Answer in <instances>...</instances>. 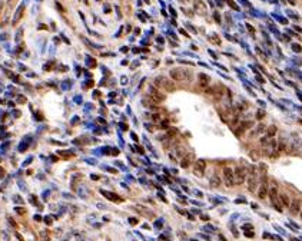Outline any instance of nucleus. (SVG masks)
I'll return each instance as SVG.
<instances>
[{
    "label": "nucleus",
    "instance_id": "f257e3e1",
    "mask_svg": "<svg viewBox=\"0 0 302 241\" xmlns=\"http://www.w3.org/2000/svg\"><path fill=\"white\" fill-rule=\"evenodd\" d=\"M170 78L173 80H178V82H190L192 79V73L189 71H185V69H172L170 71Z\"/></svg>",
    "mask_w": 302,
    "mask_h": 241
},
{
    "label": "nucleus",
    "instance_id": "f03ea898",
    "mask_svg": "<svg viewBox=\"0 0 302 241\" xmlns=\"http://www.w3.org/2000/svg\"><path fill=\"white\" fill-rule=\"evenodd\" d=\"M268 188H269V181L266 177H262L258 184V188H256V194H258V198L259 199H265L268 197Z\"/></svg>",
    "mask_w": 302,
    "mask_h": 241
},
{
    "label": "nucleus",
    "instance_id": "7ed1b4c3",
    "mask_svg": "<svg viewBox=\"0 0 302 241\" xmlns=\"http://www.w3.org/2000/svg\"><path fill=\"white\" fill-rule=\"evenodd\" d=\"M155 85L158 86V88H161V89H165L168 90V92H172V90H175V85H173V82L170 79H168V78H163V76H158L155 79Z\"/></svg>",
    "mask_w": 302,
    "mask_h": 241
},
{
    "label": "nucleus",
    "instance_id": "20e7f679",
    "mask_svg": "<svg viewBox=\"0 0 302 241\" xmlns=\"http://www.w3.org/2000/svg\"><path fill=\"white\" fill-rule=\"evenodd\" d=\"M246 177H248V171L243 168V166H238L233 170V182L235 185H241L246 181Z\"/></svg>",
    "mask_w": 302,
    "mask_h": 241
},
{
    "label": "nucleus",
    "instance_id": "39448f33",
    "mask_svg": "<svg viewBox=\"0 0 302 241\" xmlns=\"http://www.w3.org/2000/svg\"><path fill=\"white\" fill-rule=\"evenodd\" d=\"M259 178H258V174H256V170L255 168H252L249 171V175L246 177V181H248V189L252 191V192H255L256 188H258V184H259Z\"/></svg>",
    "mask_w": 302,
    "mask_h": 241
},
{
    "label": "nucleus",
    "instance_id": "423d86ee",
    "mask_svg": "<svg viewBox=\"0 0 302 241\" xmlns=\"http://www.w3.org/2000/svg\"><path fill=\"white\" fill-rule=\"evenodd\" d=\"M278 142L275 139H269L268 142H265V147H264V155L266 156H275L278 154Z\"/></svg>",
    "mask_w": 302,
    "mask_h": 241
},
{
    "label": "nucleus",
    "instance_id": "0eeeda50",
    "mask_svg": "<svg viewBox=\"0 0 302 241\" xmlns=\"http://www.w3.org/2000/svg\"><path fill=\"white\" fill-rule=\"evenodd\" d=\"M239 106H233L232 109H229V112H228V121L226 122L231 125V126H235L236 123L239 122Z\"/></svg>",
    "mask_w": 302,
    "mask_h": 241
},
{
    "label": "nucleus",
    "instance_id": "6e6552de",
    "mask_svg": "<svg viewBox=\"0 0 302 241\" xmlns=\"http://www.w3.org/2000/svg\"><path fill=\"white\" fill-rule=\"evenodd\" d=\"M149 98L155 104H161V102L165 100V95L161 93V90L158 89V88H155V86H149Z\"/></svg>",
    "mask_w": 302,
    "mask_h": 241
},
{
    "label": "nucleus",
    "instance_id": "1a4fd4ad",
    "mask_svg": "<svg viewBox=\"0 0 302 241\" xmlns=\"http://www.w3.org/2000/svg\"><path fill=\"white\" fill-rule=\"evenodd\" d=\"M250 128H252V121H243V122H241L233 129V133H235L236 137H242L246 131H249Z\"/></svg>",
    "mask_w": 302,
    "mask_h": 241
},
{
    "label": "nucleus",
    "instance_id": "9d476101",
    "mask_svg": "<svg viewBox=\"0 0 302 241\" xmlns=\"http://www.w3.org/2000/svg\"><path fill=\"white\" fill-rule=\"evenodd\" d=\"M205 170H206V161L205 159H196L194 165V174L198 175V177H203L205 174Z\"/></svg>",
    "mask_w": 302,
    "mask_h": 241
},
{
    "label": "nucleus",
    "instance_id": "9b49d317",
    "mask_svg": "<svg viewBox=\"0 0 302 241\" xmlns=\"http://www.w3.org/2000/svg\"><path fill=\"white\" fill-rule=\"evenodd\" d=\"M278 185L276 182H271L269 184V188H268V197L271 199V204L274 205L275 203H278Z\"/></svg>",
    "mask_w": 302,
    "mask_h": 241
},
{
    "label": "nucleus",
    "instance_id": "f8f14e48",
    "mask_svg": "<svg viewBox=\"0 0 302 241\" xmlns=\"http://www.w3.org/2000/svg\"><path fill=\"white\" fill-rule=\"evenodd\" d=\"M223 180H225L226 187H233L235 185V182H233V170L232 168H229V166L223 168Z\"/></svg>",
    "mask_w": 302,
    "mask_h": 241
},
{
    "label": "nucleus",
    "instance_id": "ddd939ff",
    "mask_svg": "<svg viewBox=\"0 0 302 241\" xmlns=\"http://www.w3.org/2000/svg\"><path fill=\"white\" fill-rule=\"evenodd\" d=\"M183 155H185V147L176 145V147L172 149V152H170V159L173 158V161H179L183 158Z\"/></svg>",
    "mask_w": 302,
    "mask_h": 241
},
{
    "label": "nucleus",
    "instance_id": "4468645a",
    "mask_svg": "<svg viewBox=\"0 0 302 241\" xmlns=\"http://www.w3.org/2000/svg\"><path fill=\"white\" fill-rule=\"evenodd\" d=\"M288 208H289V211H291L292 215H298L299 211H301V208H302V201L299 198H293L292 201H291Z\"/></svg>",
    "mask_w": 302,
    "mask_h": 241
},
{
    "label": "nucleus",
    "instance_id": "2eb2a0df",
    "mask_svg": "<svg viewBox=\"0 0 302 241\" xmlns=\"http://www.w3.org/2000/svg\"><path fill=\"white\" fill-rule=\"evenodd\" d=\"M194 162H195V154L194 152H188V154H185L183 158L180 159V166H182V168H188V166H190Z\"/></svg>",
    "mask_w": 302,
    "mask_h": 241
},
{
    "label": "nucleus",
    "instance_id": "dca6fc26",
    "mask_svg": "<svg viewBox=\"0 0 302 241\" xmlns=\"http://www.w3.org/2000/svg\"><path fill=\"white\" fill-rule=\"evenodd\" d=\"M195 12L202 14V16L206 13V5L203 3L202 0H195Z\"/></svg>",
    "mask_w": 302,
    "mask_h": 241
},
{
    "label": "nucleus",
    "instance_id": "f3484780",
    "mask_svg": "<svg viewBox=\"0 0 302 241\" xmlns=\"http://www.w3.org/2000/svg\"><path fill=\"white\" fill-rule=\"evenodd\" d=\"M278 201L279 204H281V207H289V204H291V199H289V197L285 192H282V194H279L278 195Z\"/></svg>",
    "mask_w": 302,
    "mask_h": 241
},
{
    "label": "nucleus",
    "instance_id": "a211bd4d",
    "mask_svg": "<svg viewBox=\"0 0 302 241\" xmlns=\"http://www.w3.org/2000/svg\"><path fill=\"white\" fill-rule=\"evenodd\" d=\"M100 194L103 195V197H106L108 199H110V201H118V203L122 201L120 197H118L116 194H112V192H109V191H105V189H100Z\"/></svg>",
    "mask_w": 302,
    "mask_h": 241
},
{
    "label": "nucleus",
    "instance_id": "6ab92c4d",
    "mask_svg": "<svg viewBox=\"0 0 302 241\" xmlns=\"http://www.w3.org/2000/svg\"><path fill=\"white\" fill-rule=\"evenodd\" d=\"M209 76L208 75H205V73H201L198 78V85L201 86V88H206V86L209 85Z\"/></svg>",
    "mask_w": 302,
    "mask_h": 241
},
{
    "label": "nucleus",
    "instance_id": "aec40b11",
    "mask_svg": "<svg viewBox=\"0 0 302 241\" xmlns=\"http://www.w3.org/2000/svg\"><path fill=\"white\" fill-rule=\"evenodd\" d=\"M30 142H32V137L30 135H27V137L24 138L23 141L20 142V145H19V151L20 152H24L26 149L29 148V145H30Z\"/></svg>",
    "mask_w": 302,
    "mask_h": 241
},
{
    "label": "nucleus",
    "instance_id": "412c9836",
    "mask_svg": "<svg viewBox=\"0 0 302 241\" xmlns=\"http://www.w3.org/2000/svg\"><path fill=\"white\" fill-rule=\"evenodd\" d=\"M278 132V128L275 126V125H271V126L266 128V138H269V139H272V138L275 137V133Z\"/></svg>",
    "mask_w": 302,
    "mask_h": 241
},
{
    "label": "nucleus",
    "instance_id": "4be33fe9",
    "mask_svg": "<svg viewBox=\"0 0 302 241\" xmlns=\"http://www.w3.org/2000/svg\"><path fill=\"white\" fill-rule=\"evenodd\" d=\"M264 129H265V125H264V123H259V125H258V126L255 128V131H254V132H250L249 138L256 137V135H258V133H261V132H262V131H264Z\"/></svg>",
    "mask_w": 302,
    "mask_h": 241
},
{
    "label": "nucleus",
    "instance_id": "5701e85b",
    "mask_svg": "<svg viewBox=\"0 0 302 241\" xmlns=\"http://www.w3.org/2000/svg\"><path fill=\"white\" fill-rule=\"evenodd\" d=\"M209 184H211V187H212V188H218V187L221 185V180H219V177L213 175L212 178H211V182H209Z\"/></svg>",
    "mask_w": 302,
    "mask_h": 241
},
{
    "label": "nucleus",
    "instance_id": "b1692460",
    "mask_svg": "<svg viewBox=\"0 0 302 241\" xmlns=\"http://www.w3.org/2000/svg\"><path fill=\"white\" fill-rule=\"evenodd\" d=\"M136 208L139 210V211H140L142 214H145V217H149V218L153 217V213H152V211H149V210H146L145 207H142V205H137Z\"/></svg>",
    "mask_w": 302,
    "mask_h": 241
},
{
    "label": "nucleus",
    "instance_id": "393cba45",
    "mask_svg": "<svg viewBox=\"0 0 302 241\" xmlns=\"http://www.w3.org/2000/svg\"><path fill=\"white\" fill-rule=\"evenodd\" d=\"M249 156H250V159H252V161H259V158H261V152H259V151H256V149H254V151H250V152H249Z\"/></svg>",
    "mask_w": 302,
    "mask_h": 241
},
{
    "label": "nucleus",
    "instance_id": "a878e982",
    "mask_svg": "<svg viewBox=\"0 0 302 241\" xmlns=\"http://www.w3.org/2000/svg\"><path fill=\"white\" fill-rule=\"evenodd\" d=\"M24 12V7L22 6V7H19V10H17V13H16V16H14V20H13V23H17L19 22V19L22 17V14H23Z\"/></svg>",
    "mask_w": 302,
    "mask_h": 241
},
{
    "label": "nucleus",
    "instance_id": "bb28decb",
    "mask_svg": "<svg viewBox=\"0 0 302 241\" xmlns=\"http://www.w3.org/2000/svg\"><path fill=\"white\" fill-rule=\"evenodd\" d=\"M57 155L59 156H66V158H69V156H73V154L69 151H57Z\"/></svg>",
    "mask_w": 302,
    "mask_h": 241
},
{
    "label": "nucleus",
    "instance_id": "cd10ccee",
    "mask_svg": "<svg viewBox=\"0 0 302 241\" xmlns=\"http://www.w3.org/2000/svg\"><path fill=\"white\" fill-rule=\"evenodd\" d=\"M12 199H13V203H16V204H23V198L19 197V195H13Z\"/></svg>",
    "mask_w": 302,
    "mask_h": 241
},
{
    "label": "nucleus",
    "instance_id": "c85d7f7f",
    "mask_svg": "<svg viewBox=\"0 0 302 241\" xmlns=\"http://www.w3.org/2000/svg\"><path fill=\"white\" fill-rule=\"evenodd\" d=\"M29 201L33 204V205H37V198H36V195H30V197H29Z\"/></svg>",
    "mask_w": 302,
    "mask_h": 241
},
{
    "label": "nucleus",
    "instance_id": "c756f323",
    "mask_svg": "<svg viewBox=\"0 0 302 241\" xmlns=\"http://www.w3.org/2000/svg\"><path fill=\"white\" fill-rule=\"evenodd\" d=\"M44 222H46L47 225H52V222H53V217H50V215H47V217H44Z\"/></svg>",
    "mask_w": 302,
    "mask_h": 241
},
{
    "label": "nucleus",
    "instance_id": "7c9ffc66",
    "mask_svg": "<svg viewBox=\"0 0 302 241\" xmlns=\"http://www.w3.org/2000/svg\"><path fill=\"white\" fill-rule=\"evenodd\" d=\"M14 211H16L17 214H22V215L26 213V210H24V208H22V207H16V208H14Z\"/></svg>",
    "mask_w": 302,
    "mask_h": 241
},
{
    "label": "nucleus",
    "instance_id": "2f4dec72",
    "mask_svg": "<svg viewBox=\"0 0 302 241\" xmlns=\"http://www.w3.org/2000/svg\"><path fill=\"white\" fill-rule=\"evenodd\" d=\"M129 224H130V225H136V224H137V218L130 217V218H129Z\"/></svg>",
    "mask_w": 302,
    "mask_h": 241
},
{
    "label": "nucleus",
    "instance_id": "473e14b6",
    "mask_svg": "<svg viewBox=\"0 0 302 241\" xmlns=\"http://www.w3.org/2000/svg\"><path fill=\"white\" fill-rule=\"evenodd\" d=\"M17 102L19 104H26V98L24 96H17Z\"/></svg>",
    "mask_w": 302,
    "mask_h": 241
},
{
    "label": "nucleus",
    "instance_id": "72a5a7b5",
    "mask_svg": "<svg viewBox=\"0 0 302 241\" xmlns=\"http://www.w3.org/2000/svg\"><path fill=\"white\" fill-rule=\"evenodd\" d=\"M245 236L248 237V238H254L255 234H254V231H245Z\"/></svg>",
    "mask_w": 302,
    "mask_h": 241
},
{
    "label": "nucleus",
    "instance_id": "f704fd0d",
    "mask_svg": "<svg viewBox=\"0 0 302 241\" xmlns=\"http://www.w3.org/2000/svg\"><path fill=\"white\" fill-rule=\"evenodd\" d=\"M264 116H265V112H264V111H259V112H258V115H256V118H258V119H262Z\"/></svg>",
    "mask_w": 302,
    "mask_h": 241
},
{
    "label": "nucleus",
    "instance_id": "c9c22d12",
    "mask_svg": "<svg viewBox=\"0 0 302 241\" xmlns=\"http://www.w3.org/2000/svg\"><path fill=\"white\" fill-rule=\"evenodd\" d=\"M34 118L37 119V121H42V119H43V115H42V114H39V112H36V114H34Z\"/></svg>",
    "mask_w": 302,
    "mask_h": 241
},
{
    "label": "nucleus",
    "instance_id": "e433bc0d",
    "mask_svg": "<svg viewBox=\"0 0 302 241\" xmlns=\"http://www.w3.org/2000/svg\"><path fill=\"white\" fill-rule=\"evenodd\" d=\"M250 228H252V225H250V224H245V225L242 227V230H245V231H248V230H250Z\"/></svg>",
    "mask_w": 302,
    "mask_h": 241
},
{
    "label": "nucleus",
    "instance_id": "4c0bfd02",
    "mask_svg": "<svg viewBox=\"0 0 302 241\" xmlns=\"http://www.w3.org/2000/svg\"><path fill=\"white\" fill-rule=\"evenodd\" d=\"M32 159H33L32 156H30V158H27V159H26V161H24V162H23V165H29V164L32 162Z\"/></svg>",
    "mask_w": 302,
    "mask_h": 241
},
{
    "label": "nucleus",
    "instance_id": "58836bf2",
    "mask_svg": "<svg viewBox=\"0 0 302 241\" xmlns=\"http://www.w3.org/2000/svg\"><path fill=\"white\" fill-rule=\"evenodd\" d=\"M13 115L16 116V118H19V116H20V111H13Z\"/></svg>",
    "mask_w": 302,
    "mask_h": 241
},
{
    "label": "nucleus",
    "instance_id": "ea45409f",
    "mask_svg": "<svg viewBox=\"0 0 302 241\" xmlns=\"http://www.w3.org/2000/svg\"><path fill=\"white\" fill-rule=\"evenodd\" d=\"M9 222H10V224H12V225H13V227H14V228L17 227V224H16V222H14V221H13V220H12V218H9Z\"/></svg>",
    "mask_w": 302,
    "mask_h": 241
},
{
    "label": "nucleus",
    "instance_id": "a19ab883",
    "mask_svg": "<svg viewBox=\"0 0 302 241\" xmlns=\"http://www.w3.org/2000/svg\"><path fill=\"white\" fill-rule=\"evenodd\" d=\"M229 5H231L232 7H233V9H238V6H236L235 3H233V2H232V0H229Z\"/></svg>",
    "mask_w": 302,
    "mask_h": 241
},
{
    "label": "nucleus",
    "instance_id": "79ce46f5",
    "mask_svg": "<svg viewBox=\"0 0 302 241\" xmlns=\"http://www.w3.org/2000/svg\"><path fill=\"white\" fill-rule=\"evenodd\" d=\"M34 220H36V221H42V217H40V215H37V214H36V215H34Z\"/></svg>",
    "mask_w": 302,
    "mask_h": 241
},
{
    "label": "nucleus",
    "instance_id": "37998d69",
    "mask_svg": "<svg viewBox=\"0 0 302 241\" xmlns=\"http://www.w3.org/2000/svg\"><path fill=\"white\" fill-rule=\"evenodd\" d=\"M156 227H158V228L162 227V221H159V220H158V221H156Z\"/></svg>",
    "mask_w": 302,
    "mask_h": 241
},
{
    "label": "nucleus",
    "instance_id": "c03bdc74",
    "mask_svg": "<svg viewBox=\"0 0 302 241\" xmlns=\"http://www.w3.org/2000/svg\"><path fill=\"white\" fill-rule=\"evenodd\" d=\"M2 177H5V171H3V168H0V178Z\"/></svg>",
    "mask_w": 302,
    "mask_h": 241
},
{
    "label": "nucleus",
    "instance_id": "a18cd8bd",
    "mask_svg": "<svg viewBox=\"0 0 302 241\" xmlns=\"http://www.w3.org/2000/svg\"><path fill=\"white\" fill-rule=\"evenodd\" d=\"M47 197H49V191H46V192H44V194H43V198H44V199H46Z\"/></svg>",
    "mask_w": 302,
    "mask_h": 241
},
{
    "label": "nucleus",
    "instance_id": "49530a36",
    "mask_svg": "<svg viewBox=\"0 0 302 241\" xmlns=\"http://www.w3.org/2000/svg\"><path fill=\"white\" fill-rule=\"evenodd\" d=\"M299 217H301V221H302V208H301V211H299Z\"/></svg>",
    "mask_w": 302,
    "mask_h": 241
}]
</instances>
